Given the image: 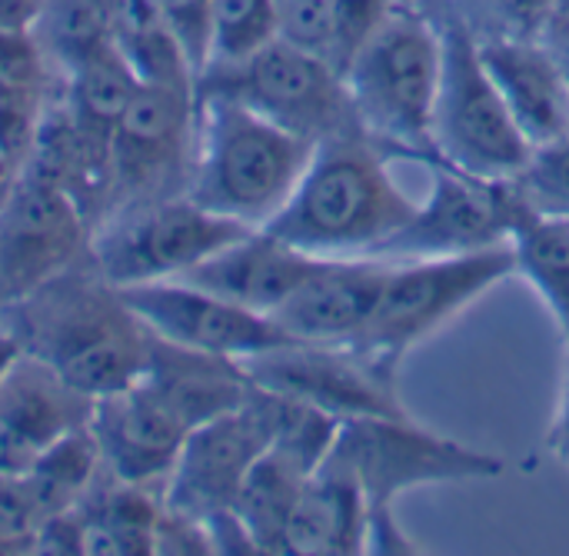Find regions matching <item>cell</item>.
<instances>
[{
    "label": "cell",
    "instance_id": "18",
    "mask_svg": "<svg viewBox=\"0 0 569 556\" xmlns=\"http://www.w3.org/2000/svg\"><path fill=\"white\" fill-rule=\"evenodd\" d=\"M393 260H317L303 284L273 314L277 327L303 344H353L370 324Z\"/></svg>",
    "mask_w": 569,
    "mask_h": 556
},
{
    "label": "cell",
    "instance_id": "8",
    "mask_svg": "<svg viewBox=\"0 0 569 556\" xmlns=\"http://www.w3.org/2000/svg\"><path fill=\"white\" fill-rule=\"evenodd\" d=\"M197 93L240 100L260 117L313 143L363 127L340 67L283 37L240 63L207 67L197 77Z\"/></svg>",
    "mask_w": 569,
    "mask_h": 556
},
{
    "label": "cell",
    "instance_id": "36",
    "mask_svg": "<svg viewBox=\"0 0 569 556\" xmlns=\"http://www.w3.org/2000/svg\"><path fill=\"white\" fill-rule=\"evenodd\" d=\"M400 0H337V53L333 63L347 67L353 50L363 43V37L397 7Z\"/></svg>",
    "mask_w": 569,
    "mask_h": 556
},
{
    "label": "cell",
    "instance_id": "31",
    "mask_svg": "<svg viewBox=\"0 0 569 556\" xmlns=\"http://www.w3.org/2000/svg\"><path fill=\"white\" fill-rule=\"evenodd\" d=\"M510 180L533 214L569 217V133L533 147Z\"/></svg>",
    "mask_w": 569,
    "mask_h": 556
},
{
    "label": "cell",
    "instance_id": "16",
    "mask_svg": "<svg viewBox=\"0 0 569 556\" xmlns=\"http://www.w3.org/2000/svg\"><path fill=\"white\" fill-rule=\"evenodd\" d=\"M193 427L143 377L93 400L90 434L110 477L160 487L170 477L180 447Z\"/></svg>",
    "mask_w": 569,
    "mask_h": 556
},
{
    "label": "cell",
    "instance_id": "6",
    "mask_svg": "<svg viewBox=\"0 0 569 556\" xmlns=\"http://www.w3.org/2000/svg\"><path fill=\"white\" fill-rule=\"evenodd\" d=\"M427 13L437 20L443 40L440 87L433 107L437 157L477 177H513L527 163L533 147L517 127L490 70L483 67L477 33L457 10L443 3H437V10L427 7Z\"/></svg>",
    "mask_w": 569,
    "mask_h": 556
},
{
    "label": "cell",
    "instance_id": "27",
    "mask_svg": "<svg viewBox=\"0 0 569 556\" xmlns=\"http://www.w3.org/2000/svg\"><path fill=\"white\" fill-rule=\"evenodd\" d=\"M517 274L550 307L560 334L569 330V217L527 214L510 237Z\"/></svg>",
    "mask_w": 569,
    "mask_h": 556
},
{
    "label": "cell",
    "instance_id": "19",
    "mask_svg": "<svg viewBox=\"0 0 569 556\" xmlns=\"http://www.w3.org/2000/svg\"><path fill=\"white\" fill-rule=\"evenodd\" d=\"M317 257L290 247L270 230H247L240 240L227 244L203 264H197L180 280L223 297L243 310L273 317L283 300L303 284Z\"/></svg>",
    "mask_w": 569,
    "mask_h": 556
},
{
    "label": "cell",
    "instance_id": "32",
    "mask_svg": "<svg viewBox=\"0 0 569 556\" xmlns=\"http://www.w3.org/2000/svg\"><path fill=\"white\" fill-rule=\"evenodd\" d=\"M457 10L477 37H537L553 0H437Z\"/></svg>",
    "mask_w": 569,
    "mask_h": 556
},
{
    "label": "cell",
    "instance_id": "13",
    "mask_svg": "<svg viewBox=\"0 0 569 556\" xmlns=\"http://www.w3.org/2000/svg\"><path fill=\"white\" fill-rule=\"evenodd\" d=\"M197 140V87L140 83L110 133V203L187 193Z\"/></svg>",
    "mask_w": 569,
    "mask_h": 556
},
{
    "label": "cell",
    "instance_id": "20",
    "mask_svg": "<svg viewBox=\"0 0 569 556\" xmlns=\"http://www.w3.org/2000/svg\"><path fill=\"white\" fill-rule=\"evenodd\" d=\"M480 60L517 127L540 147L569 133V77L537 37H477Z\"/></svg>",
    "mask_w": 569,
    "mask_h": 556
},
{
    "label": "cell",
    "instance_id": "17",
    "mask_svg": "<svg viewBox=\"0 0 569 556\" xmlns=\"http://www.w3.org/2000/svg\"><path fill=\"white\" fill-rule=\"evenodd\" d=\"M90 414L87 394L20 350L0 380V470L23 474L50 444L90 427Z\"/></svg>",
    "mask_w": 569,
    "mask_h": 556
},
{
    "label": "cell",
    "instance_id": "25",
    "mask_svg": "<svg viewBox=\"0 0 569 556\" xmlns=\"http://www.w3.org/2000/svg\"><path fill=\"white\" fill-rule=\"evenodd\" d=\"M307 477L310 470H303L277 447H267L263 457L250 467L233 500V514L250 534L257 554L287 556V524Z\"/></svg>",
    "mask_w": 569,
    "mask_h": 556
},
{
    "label": "cell",
    "instance_id": "5",
    "mask_svg": "<svg viewBox=\"0 0 569 556\" xmlns=\"http://www.w3.org/2000/svg\"><path fill=\"white\" fill-rule=\"evenodd\" d=\"M327 457L340 464L367 497V554H417V544H410L393 517V507L407 490L437 484H480L503 474V457L443 437L413 417L343 420Z\"/></svg>",
    "mask_w": 569,
    "mask_h": 556
},
{
    "label": "cell",
    "instance_id": "40",
    "mask_svg": "<svg viewBox=\"0 0 569 556\" xmlns=\"http://www.w3.org/2000/svg\"><path fill=\"white\" fill-rule=\"evenodd\" d=\"M20 177H23V163L13 160V157H7V153H0V210H3L7 200L13 197Z\"/></svg>",
    "mask_w": 569,
    "mask_h": 556
},
{
    "label": "cell",
    "instance_id": "26",
    "mask_svg": "<svg viewBox=\"0 0 569 556\" xmlns=\"http://www.w3.org/2000/svg\"><path fill=\"white\" fill-rule=\"evenodd\" d=\"M137 87L140 80L123 60V53L117 50V43H107L100 53H93L77 70L60 77L57 97L83 130L110 140Z\"/></svg>",
    "mask_w": 569,
    "mask_h": 556
},
{
    "label": "cell",
    "instance_id": "22",
    "mask_svg": "<svg viewBox=\"0 0 569 556\" xmlns=\"http://www.w3.org/2000/svg\"><path fill=\"white\" fill-rule=\"evenodd\" d=\"M140 377L150 387H157L183 414L190 427H200L240 407L253 390V380L247 377L243 364L177 347L170 340H160L157 334Z\"/></svg>",
    "mask_w": 569,
    "mask_h": 556
},
{
    "label": "cell",
    "instance_id": "14",
    "mask_svg": "<svg viewBox=\"0 0 569 556\" xmlns=\"http://www.w3.org/2000/svg\"><path fill=\"white\" fill-rule=\"evenodd\" d=\"M90 250V220L57 187L20 177L0 210V307L37 290Z\"/></svg>",
    "mask_w": 569,
    "mask_h": 556
},
{
    "label": "cell",
    "instance_id": "21",
    "mask_svg": "<svg viewBox=\"0 0 569 556\" xmlns=\"http://www.w3.org/2000/svg\"><path fill=\"white\" fill-rule=\"evenodd\" d=\"M370 550V510L357 480L330 457L307 477L290 524L287 556H357Z\"/></svg>",
    "mask_w": 569,
    "mask_h": 556
},
{
    "label": "cell",
    "instance_id": "1",
    "mask_svg": "<svg viewBox=\"0 0 569 556\" xmlns=\"http://www.w3.org/2000/svg\"><path fill=\"white\" fill-rule=\"evenodd\" d=\"M0 330L90 400L143 374L153 330L110 284L90 250L37 290L0 307Z\"/></svg>",
    "mask_w": 569,
    "mask_h": 556
},
{
    "label": "cell",
    "instance_id": "37",
    "mask_svg": "<svg viewBox=\"0 0 569 556\" xmlns=\"http://www.w3.org/2000/svg\"><path fill=\"white\" fill-rule=\"evenodd\" d=\"M537 40L553 53V60L567 70L569 77V0H553Z\"/></svg>",
    "mask_w": 569,
    "mask_h": 556
},
{
    "label": "cell",
    "instance_id": "39",
    "mask_svg": "<svg viewBox=\"0 0 569 556\" xmlns=\"http://www.w3.org/2000/svg\"><path fill=\"white\" fill-rule=\"evenodd\" d=\"M547 450H550V454L569 470V390H563L560 410H557V417H553V424H550Z\"/></svg>",
    "mask_w": 569,
    "mask_h": 556
},
{
    "label": "cell",
    "instance_id": "12",
    "mask_svg": "<svg viewBox=\"0 0 569 556\" xmlns=\"http://www.w3.org/2000/svg\"><path fill=\"white\" fill-rule=\"evenodd\" d=\"M433 190L417 214L377 250L380 260H430L507 247L517 224L533 214L513 180L467 173L453 163H433Z\"/></svg>",
    "mask_w": 569,
    "mask_h": 556
},
{
    "label": "cell",
    "instance_id": "28",
    "mask_svg": "<svg viewBox=\"0 0 569 556\" xmlns=\"http://www.w3.org/2000/svg\"><path fill=\"white\" fill-rule=\"evenodd\" d=\"M100 470H103V464H100V450H97L90 427L73 430V434L60 437L57 444H50L23 470V480L30 487L33 504H37L40 524L63 514V510H73L83 500V494L93 487Z\"/></svg>",
    "mask_w": 569,
    "mask_h": 556
},
{
    "label": "cell",
    "instance_id": "33",
    "mask_svg": "<svg viewBox=\"0 0 569 556\" xmlns=\"http://www.w3.org/2000/svg\"><path fill=\"white\" fill-rule=\"evenodd\" d=\"M280 37L327 60L337 53V0H273Z\"/></svg>",
    "mask_w": 569,
    "mask_h": 556
},
{
    "label": "cell",
    "instance_id": "2",
    "mask_svg": "<svg viewBox=\"0 0 569 556\" xmlns=\"http://www.w3.org/2000/svg\"><path fill=\"white\" fill-rule=\"evenodd\" d=\"M390 163L393 153L363 127L320 140L297 190L263 230L317 260L377 257L417 214Z\"/></svg>",
    "mask_w": 569,
    "mask_h": 556
},
{
    "label": "cell",
    "instance_id": "23",
    "mask_svg": "<svg viewBox=\"0 0 569 556\" xmlns=\"http://www.w3.org/2000/svg\"><path fill=\"white\" fill-rule=\"evenodd\" d=\"M160 510V487L127 484L100 470L77 504L83 556H153Z\"/></svg>",
    "mask_w": 569,
    "mask_h": 556
},
{
    "label": "cell",
    "instance_id": "15",
    "mask_svg": "<svg viewBox=\"0 0 569 556\" xmlns=\"http://www.w3.org/2000/svg\"><path fill=\"white\" fill-rule=\"evenodd\" d=\"M137 317L160 337L187 350L217 354L227 360H250L263 350L293 344L273 317L243 310L187 280H153L120 287Z\"/></svg>",
    "mask_w": 569,
    "mask_h": 556
},
{
    "label": "cell",
    "instance_id": "42",
    "mask_svg": "<svg viewBox=\"0 0 569 556\" xmlns=\"http://www.w3.org/2000/svg\"><path fill=\"white\" fill-rule=\"evenodd\" d=\"M563 350H567V374H563V390H569V330L563 334Z\"/></svg>",
    "mask_w": 569,
    "mask_h": 556
},
{
    "label": "cell",
    "instance_id": "38",
    "mask_svg": "<svg viewBox=\"0 0 569 556\" xmlns=\"http://www.w3.org/2000/svg\"><path fill=\"white\" fill-rule=\"evenodd\" d=\"M47 0H0V30L33 33Z\"/></svg>",
    "mask_w": 569,
    "mask_h": 556
},
{
    "label": "cell",
    "instance_id": "10",
    "mask_svg": "<svg viewBox=\"0 0 569 556\" xmlns=\"http://www.w3.org/2000/svg\"><path fill=\"white\" fill-rule=\"evenodd\" d=\"M257 387L310 404L330 417H413L400 397V364L357 344H283L243 360Z\"/></svg>",
    "mask_w": 569,
    "mask_h": 556
},
{
    "label": "cell",
    "instance_id": "3",
    "mask_svg": "<svg viewBox=\"0 0 569 556\" xmlns=\"http://www.w3.org/2000/svg\"><path fill=\"white\" fill-rule=\"evenodd\" d=\"M313 140L223 93H197V140L187 197L250 230L267 227L297 190Z\"/></svg>",
    "mask_w": 569,
    "mask_h": 556
},
{
    "label": "cell",
    "instance_id": "24",
    "mask_svg": "<svg viewBox=\"0 0 569 556\" xmlns=\"http://www.w3.org/2000/svg\"><path fill=\"white\" fill-rule=\"evenodd\" d=\"M57 80L33 33L0 30V153L23 163Z\"/></svg>",
    "mask_w": 569,
    "mask_h": 556
},
{
    "label": "cell",
    "instance_id": "34",
    "mask_svg": "<svg viewBox=\"0 0 569 556\" xmlns=\"http://www.w3.org/2000/svg\"><path fill=\"white\" fill-rule=\"evenodd\" d=\"M37 527L40 514L23 474L0 470V554H33Z\"/></svg>",
    "mask_w": 569,
    "mask_h": 556
},
{
    "label": "cell",
    "instance_id": "41",
    "mask_svg": "<svg viewBox=\"0 0 569 556\" xmlns=\"http://www.w3.org/2000/svg\"><path fill=\"white\" fill-rule=\"evenodd\" d=\"M20 354V347H17V340L10 337V334H3L0 330V380H3V374L10 370V364H13V357Z\"/></svg>",
    "mask_w": 569,
    "mask_h": 556
},
{
    "label": "cell",
    "instance_id": "9",
    "mask_svg": "<svg viewBox=\"0 0 569 556\" xmlns=\"http://www.w3.org/2000/svg\"><path fill=\"white\" fill-rule=\"evenodd\" d=\"M513 274L517 257L510 244L460 257L400 260L390 267L377 310L353 344L390 364H403L417 344L443 330Z\"/></svg>",
    "mask_w": 569,
    "mask_h": 556
},
{
    "label": "cell",
    "instance_id": "29",
    "mask_svg": "<svg viewBox=\"0 0 569 556\" xmlns=\"http://www.w3.org/2000/svg\"><path fill=\"white\" fill-rule=\"evenodd\" d=\"M33 37L57 77H67L83 60L100 53L110 37L107 0H47Z\"/></svg>",
    "mask_w": 569,
    "mask_h": 556
},
{
    "label": "cell",
    "instance_id": "30",
    "mask_svg": "<svg viewBox=\"0 0 569 556\" xmlns=\"http://www.w3.org/2000/svg\"><path fill=\"white\" fill-rule=\"evenodd\" d=\"M277 37H280V23H277L273 0H217L207 67L240 63Z\"/></svg>",
    "mask_w": 569,
    "mask_h": 556
},
{
    "label": "cell",
    "instance_id": "4",
    "mask_svg": "<svg viewBox=\"0 0 569 556\" xmlns=\"http://www.w3.org/2000/svg\"><path fill=\"white\" fill-rule=\"evenodd\" d=\"M443 40L427 7L400 0L353 50L343 80L357 117L393 160L440 163L433 147V107Z\"/></svg>",
    "mask_w": 569,
    "mask_h": 556
},
{
    "label": "cell",
    "instance_id": "35",
    "mask_svg": "<svg viewBox=\"0 0 569 556\" xmlns=\"http://www.w3.org/2000/svg\"><path fill=\"white\" fill-rule=\"evenodd\" d=\"M213 3L217 0H157L170 33L177 37L193 77L203 73L210 57V30H213Z\"/></svg>",
    "mask_w": 569,
    "mask_h": 556
},
{
    "label": "cell",
    "instance_id": "11",
    "mask_svg": "<svg viewBox=\"0 0 569 556\" xmlns=\"http://www.w3.org/2000/svg\"><path fill=\"white\" fill-rule=\"evenodd\" d=\"M277 417L280 394L253 384L240 407L193 427L170 477L163 480V510L190 517L203 527L213 517L230 514L250 467L263 457L277 434Z\"/></svg>",
    "mask_w": 569,
    "mask_h": 556
},
{
    "label": "cell",
    "instance_id": "7",
    "mask_svg": "<svg viewBox=\"0 0 569 556\" xmlns=\"http://www.w3.org/2000/svg\"><path fill=\"white\" fill-rule=\"evenodd\" d=\"M250 227L203 210L187 193L107 210L90 230V260L117 284L180 280L197 264L240 240Z\"/></svg>",
    "mask_w": 569,
    "mask_h": 556
}]
</instances>
